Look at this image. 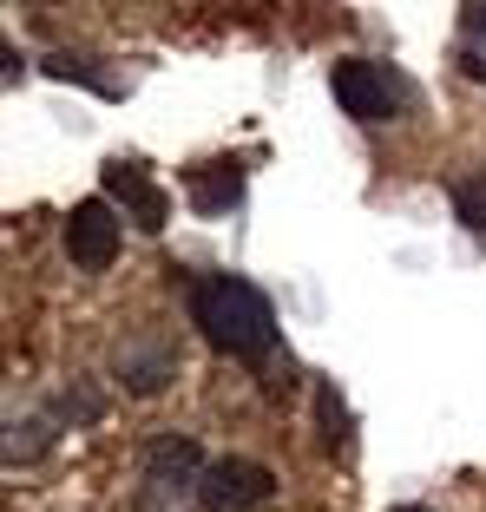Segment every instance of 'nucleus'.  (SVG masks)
<instances>
[{"mask_svg":"<svg viewBox=\"0 0 486 512\" xmlns=\"http://www.w3.org/2000/svg\"><path fill=\"white\" fill-rule=\"evenodd\" d=\"M171 368H178V362H171L165 348H145V342L119 348V375L132 381L138 394H152V388H165V381H171Z\"/></svg>","mask_w":486,"mask_h":512,"instance_id":"obj_8","label":"nucleus"},{"mask_svg":"<svg viewBox=\"0 0 486 512\" xmlns=\"http://www.w3.org/2000/svg\"><path fill=\"white\" fill-rule=\"evenodd\" d=\"M460 66H467L473 79H486V53H460Z\"/></svg>","mask_w":486,"mask_h":512,"instance_id":"obj_13","label":"nucleus"},{"mask_svg":"<svg viewBox=\"0 0 486 512\" xmlns=\"http://www.w3.org/2000/svg\"><path fill=\"white\" fill-rule=\"evenodd\" d=\"M191 322L204 329V342L243 355V362H263L276 348V309L257 283L243 276H198L191 283Z\"/></svg>","mask_w":486,"mask_h":512,"instance_id":"obj_1","label":"nucleus"},{"mask_svg":"<svg viewBox=\"0 0 486 512\" xmlns=\"http://www.w3.org/2000/svg\"><path fill=\"white\" fill-rule=\"evenodd\" d=\"M395 512H427V506H395Z\"/></svg>","mask_w":486,"mask_h":512,"instance_id":"obj_14","label":"nucleus"},{"mask_svg":"<svg viewBox=\"0 0 486 512\" xmlns=\"http://www.w3.org/2000/svg\"><path fill=\"white\" fill-rule=\"evenodd\" d=\"M46 447H53V421H46V414L7 421V467H27V460H40Z\"/></svg>","mask_w":486,"mask_h":512,"instance_id":"obj_9","label":"nucleus"},{"mask_svg":"<svg viewBox=\"0 0 486 512\" xmlns=\"http://www.w3.org/2000/svg\"><path fill=\"white\" fill-rule=\"evenodd\" d=\"M329 86H335V106L349 112V119H362V125H388L401 112V99H408V86L375 60H342L329 73Z\"/></svg>","mask_w":486,"mask_h":512,"instance_id":"obj_3","label":"nucleus"},{"mask_svg":"<svg viewBox=\"0 0 486 512\" xmlns=\"http://www.w3.org/2000/svg\"><path fill=\"white\" fill-rule=\"evenodd\" d=\"M460 27H467L473 40H486V0H473V7H460Z\"/></svg>","mask_w":486,"mask_h":512,"instance_id":"obj_12","label":"nucleus"},{"mask_svg":"<svg viewBox=\"0 0 486 512\" xmlns=\"http://www.w3.org/2000/svg\"><path fill=\"white\" fill-rule=\"evenodd\" d=\"M237 197H243V165H237V158H211V165L191 171V204H198L204 217L230 211Z\"/></svg>","mask_w":486,"mask_h":512,"instance_id":"obj_7","label":"nucleus"},{"mask_svg":"<svg viewBox=\"0 0 486 512\" xmlns=\"http://www.w3.org/2000/svg\"><path fill=\"white\" fill-rule=\"evenodd\" d=\"M204 453L191 434H158L145 447V467H138V512H178L184 499L204 493Z\"/></svg>","mask_w":486,"mask_h":512,"instance_id":"obj_2","label":"nucleus"},{"mask_svg":"<svg viewBox=\"0 0 486 512\" xmlns=\"http://www.w3.org/2000/svg\"><path fill=\"white\" fill-rule=\"evenodd\" d=\"M270 493H276V473L263 467V460H243V453H230V460H211L198 506H204V512H257Z\"/></svg>","mask_w":486,"mask_h":512,"instance_id":"obj_4","label":"nucleus"},{"mask_svg":"<svg viewBox=\"0 0 486 512\" xmlns=\"http://www.w3.org/2000/svg\"><path fill=\"white\" fill-rule=\"evenodd\" d=\"M66 256H73V270H112V256H119V217H112L106 197H86L73 204L66 217Z\"/></svg>","mask_w":486,"mask_h":512,"instance_id":"obj_5","label":"nucleus"},{"mask_svg":"<svg viewBox=\"0 0 486 512\" xmlns=\"http://www.w3.org/2000/svg\"><path fill=\"white\" fill-rule=\"evenodd\" d=\"M106 191L119 197L125 211H132V224H138V230H165V217H171V197L158 191V184L145 178L138 165H125V158H119V165H106Z\"/></svg>","mask_w":486,"mask_h":512,"instance_id":"obj_6","label":"nucleus"},{"mask_svg":"<svg viewBox=\"0 0 486 512\" xmlns=\"http://www.w3.org/2000/svg\"><path fill=\"white\" fill-rule=\"evenodd\" d=\"M316 407H322V427H329V434H322V447H329V453H349V407L335 401V388H316Z\"/></svg>","mask_w":486,"mask_h":512,"instance_id":"obj_11","label":"nucleus"},{"mask_svg":"<svg viewBox=\"0 0 486 512\" xmlns=\"http://www.w3.org/2000/svg\"><path fill=\"white\" fill-rule=\"evenodd\" d=\"M454 211H460V224H467L473 237H486V171L454 178Z\"/></svg>","mask_w":486,"mask_h":512,"instance_id":"obj_10","label":"nucleus"}]
</instances>
